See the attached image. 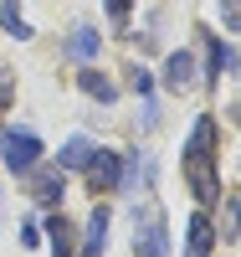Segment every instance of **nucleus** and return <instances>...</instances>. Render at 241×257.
Segmentation results:
<instances>
[{
	"instance_id": "obj_8",
	"label": "nucleus",
	"mask_w": 241,
	"mask_h": 257,
	"mask_svg": "<svg viewBox=\"0 0 241 257\" xmlns=\"http://www.w3.org/2000/svg\"><path fill=\"white\" fill-rule=\"evenodd\" d=\"M108 247V206L93 211V221H87V242H82V257H103Z\"/></svg>"
},
{
	"instance_id": "obj_11",
	"label": "nucleus",
	"mask_w": 241,
	"mask_h": 257,
	"mask_svg": "<svg viewBox=\"0 0 241 257\" xmlns=\"http://www.w3.org/2000/svg\"><path fill=\"white\" fill-rule=\"evenodd\" d=\"M87 160H93V144H87V139H67L62 155H57L62 170H87Z\"/></svg>"
},
{
	"instance_id": "obj_13",
	"label": "nucleus",
	"mask_w": 241,
	"mask_h": 257,
	"mask_svg": "<svg viewBox=\"0 0 241 257\" xmlns=\"http://www.w3.org/2000/svg\"><path fill=\"white\" fill-rule=\"evenodd\" d=\"M0 21H6V31H11L16 41H26V36H31V26L21 21V0H0Z\"/></svg>"
},
{
	"instance_id": "obj_10",
	"label": "nucleus",
	"mask_w": 241,
	"mask_h": 257,
	"mask_svg": "<svg viewBox=\"0 0 241 257\" xmlns=\"http://www.w3.org/2000/svg\"><path fill=\"white\" fill-rule=\"evenodd\" d=\"M149 180H154V160H149V155H134V160H128V170L118 175L123 190H139V185H149Z\"/></svg>"
},
{
	"instance_id": "obj_18",
	"label": "nucleus",
	"mask_w": 241,
	"mask_h": 257,
	"mask_svg": "<svg viewBox=\"0 0 241 257\" xmlns=\"http://www.w3.org/2000/svg\"><path fill=\"white\" fill-rule=\"evenodd\" d=\"M103 6H108V16H113L118 26H123V21H128V6H134V0H103Z\"/></svg>"
},
{
	"instance_id": "obj_4",
	"label": "nucleus",
	"mask_w": 241,
	"mask_h": 257,
	"mask_svg": "<svg viewBox=\"0 0 241 257\" xmlns=\"http://www.w3.org/2000/svg\"><path fill=\"white\" fill-rule=\"evenodd\" d=\"M118 175H123V160L113 155V149H93V160H87V185L98 190H118Z\"/></svg>"
},
{
	"instance_id": "obj_16",
	"label": "nucleus",
	"mask_w": 241,
	"mask_h": 257,
	"mask_svg": "<svg viewBox=\"0 0 241 257\" xmlns=\"http://www.w3.org/2000/svg\"><path fill=\"white\" fill-rule=\"evenodd\" d=\"M221 26L226 31H241V0H221Z\"/></svg>"
},
{
	"instance_id": "obj_19",
	"label": "nucleus",
	"mask_w": 241,
	"mask_h": 257,
	"mask_svg": "<svg viewBox=\"0 0 241 257\" xmlns=\"http://www.w3.org/2000/svg\"><path fill=\"white\" fill-rule=\"evenodd\" d=\"M128 88H134V93H149V72H144V67H128Z\"/></svg>"
},
{
	"instance_id": "obj_12",
	"label": "nucleus",
	"mask_w": 241,
	"mask_h": 257,
	"mask_svg": "<svg viewBox=\"0 0 241 257\" xmlns=\"http://www.w3.org/2000/svg\"><path fill=\"white\" fill-rule=\"evenodd\" d=\"M47 237H52V257H72V226H67V216H52Z\"/></svg>"
},
{
	"instance_id": "obj_14",
	"label": "nucleus",
	"mask_w": 241,
	"mask_h": 257,
	"mask_svg": "<svg viewBox=\"0 0 241 257\" xmlns=\"http://www.w3.org/2000/svg\"><path fill=\"white\" fill-rule=\"evenodd\" d=\"M231 52L221 47V36H205V67H210V77H221V67H231Z\"/></svg>"
},
{
	"instance_id": "obj_2",
	"label": "nucleus",
	"mask_w": 241,
	"mask_h": 257,
	"mask_svg": "<svg viewBox=\"0 0 241 257\" xmlns=\"http://www.w3.org/2000/svg\"><path fill=\"white\" fill-rule=\"evenodd\" d=\"M0 160H6L11 175H31L36 160H41V139L31 128H6V134H0Z\"/></svg>"
},
{
	"instance_id": "obj_3",
	"label": "nucleus",
	"mask_w": 241,
	"mask_h": 257,
	"mask_svg": "<svg viewBox=\"0 0 241 257\" xmlns=\"http://www.w3.org/2000/svg\"><path fill=\"white\" fill-rule=\"evenodd\" d=\"M139 257H169V237H164V211L159 206H144L139 216Z\"/></svg>"
},
{
	"instance_id": "obj_20",
	"label": "nucleus",
	"mask_w": 241,
	"mask_h": 257,
	"mask_svg": "<svg viewBox=\"0 0 241 257\" xmlns=\"http://www.w3.org/2000/svg\"><path fill=\"white\" fill-rule=\"evenodd\" d=\"M11 103V67H0V108Z\"/></svg>"
},
{
	"instance_id": "obj_15",
	"label": "nucleus",
	"mask_w": 241,
	"mask_h": 257,
	"mask_svg": "<svg viewBox=\"0 0 241 257\" xmlns=\"http://www.w3.org/2000/svg\"><path fill=\"white\" fill-rule=\"evenodd\" d=\"M67 52H72V57H93V52H98V31H93V26H82V31L67 41Z\"/></svg>"
},
{
	"instance_id": "obj_5",
	"label": "nucleus",
	"mask_w": 241,
	"mask_h": 257,
	"mask_svg": "<svg viewBox=\"0 0 241 257\" xmlns=\"http://www.w3.org/2000/svg\"><path fill=\"white\" fill-rule=\"evenodd\" d=\"M164 88H169V93L195 88V57H190V52H169V62H164Z\"/></svg>"
},
{
	"instance_id": "obj_1",
	"label": "nucleus",
	"mask_w": 241,
	"mask_h": 257,
	"mask_svg": "<svg viewBox=\"0 0 241 257\" xmlns=\"http://www.w3.org/2000/svg\"><path fill=\"white\" fill-rule=\"evenodd\" d=\"M185 180H190V196L215 206L221 201V175H215V118L200 113L185 139Z\"/></svg>"
},
{
	"instance_id": "obj_17",
	"label": "nucleus",
	"mask_w": 241,
	"mask_h": 257,
	"mask_svg": "<svg viewBox=\"0 0 241 257\" xmlns=\"http://www.w3.org/2000/svg\"><path fill=\"white\" fill-rule=\"evenodd\" d=\"M241 231V201H226V237Z\"/></svg>"
},
{
	"instance_id": "obj_7",
	"label": "nucleus",
	"mask_w": 241,
	"mask_h": 257,
	"mask_svg": "<svg viewBox=\"0 0 241 257\" xmlns=\"http://www.w3.org/2000/svg\"><path fill=\"white\" fill-rule=\"evenodd\" d=\"M62 190H67V180H62V165H57V170H31V196H36L41 206H57Z\"/></svg>"
},
{
	"instance_id": "obj_6",
	"label": "nucleus",
	"mask_w": 241,
	"mask_h": 257,
	"mask_svg": "<svg viewBox=\"0 0 241 257\" xmlns=\"http://www.w3.org/2000/svg\"><path fill=\"white\" fill-rule=\"evenodd\" d=\"M210 247H215L210 216H190V226H185V257H210Z\"/></svg>"
},
{
	"instance_id": "obj_9",
	"label": "nucleus",
	"mask_w": 241,
	"mask_h": 257,
	"mask_svg": "<svg viewBox=\"0 0 241 257\" xmlns=\"http://www.w3.org/2000/svg\"><path fill=\"white\" fill-rule=\"evenodd\" d=\"M77 88L87 93V98H98V103H113L118 98V88H113V82H108L98 67H82V77H77Z\"/></svg>"
}]
</instances>
